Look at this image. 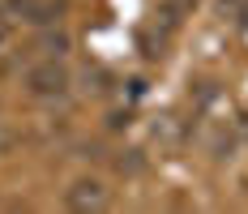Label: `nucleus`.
Segmentation results:
<instances>
[{"label": "nucleus", "instance_id": "f257e3e1", "mask_svg": "<svg viewBox=\"0 0 248 214\" xmlns=\"http://www.w3.org/2000/svg\"><path fill=\"white\" fill-rule=\"evenodd\" d=\"M26 90L34 99H60L69 90V69L56 56H47V60H39V65L26 69Z\"/></svg>", "mask_w": 248, "mask_h": 214}, {"label": "nucleus", "instance_id": "20e7f679", "mask_svg": "<svg viewBox=\"0 0 248 214\" xmlns=\"http://www.w3.org/2000/svg\"><path fill=\"white\" fill-rule=\"evenodd\" d=\"M0 43H4V34H0Z\"/></svg>", "mask_w": 248, "mask_h": 214}, {"label": "nucleus", "instance_id": "f03ea898", "mask_svg": "<svg viewBox=\"0 0 248 214\" xmlns=\"http://www.w3.org/2000/svg\"><path fill=\"white\" fill-rule=\"evenodd\" d=\"M64 206H69V210H103V206H107V189H103L99 180L81 176V180H73V184L64 189Z\"/></svg>", "mask_w": 248, "mask_h": 214}, {"label": "nucleus", "instance_id": "7ed1b4c3", "mask_svg": "<svg viewBox=\"0 0 248 214\" xmlns=\"http://www.w3.org/2000/svg\"><path fill=\"white\" fill-rule=\"evenodd\" d=\"M43 48H47V56H60V51L69 48V39H64V34H47V39H43Z\"/></svg>", "mask_w": 248, "mask_h": 214}]
</instances>
